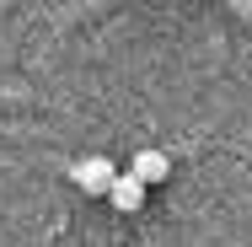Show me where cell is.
Wrapping results in <instances>:
<instances>
[{
  "mask_svg": "<svg viewBox=\"0 0 252 247\" xmlns=\"http://www.w3.org/2000/svg\"><path fill=\"white\" fill-rule=\"evenodd\" d=\"M70 177H75V188H86V194H107L113 177H118V167H113L107 156H86V161L70 167Z\"/></svg>",
  "mask_w": 252,
  "mask_h": 247,
  "instance_id": "obj_1",
  "label": "cell"
},
{
  "mask_svg": "<svg viewBox=\"0 0 252 247\" xmlns=\"http://www.w3.org/2000/svg\"><path fill=\"white\" fill-rule=\"evenodd\" d=\"M129 177H140L145 188H151V183H166V177H172V156H166V150H140L134 167H129Z\"/></svg>",
  "mask_w": 252,
  "mask_h": 247,
  "instance_id": "obj_2",
  "label": "cell"
},
{
  "mask_svg": "<svg viewBox=\"0 0 252 247\" xmlns=\"http://www.w3.org/2000/svg\"><path fill=\"white\" fill-rule=\"evenodd\" d=\"M107 199H113L124 215H134V210L145 204V183H140V177H129V172H118V177H113V188H107Z\"/></svg>",
  "mask_w": 252,
  "mask_h": 247,
  "instance_id": "obj_3",
  "label": "cell"
}]
</instances>
